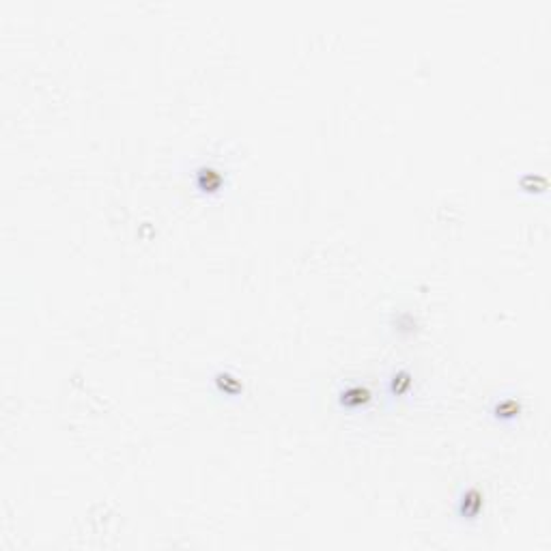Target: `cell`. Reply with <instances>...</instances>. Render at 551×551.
<instances>
[{
	"label": "cell",
	"instance_id": "1",
	"mask_svg": "<svg viewBox=\"0 0 551 551\" xmlns=\"http://www.w3.org/2000/svg\"><path fill=\"white\" fill-rule=\"evenodd\" d=\"M482 512H484V493L474 484L461 487V491L456 493V500H454L456 519L466 526H474L480 521Z\"/></svg>",
	"mask_w": 551,
	"mask_h": 551
},
{
	"label": "cell",
	"instance_id": "2",
	"mask_svg": "<svg viewBox=\"0 0 551 551\" xmlns=\"http://www.w3.org/2000/svg\"><path fill=\"white\" fill-rule=\"evenodd\" d=\"M521 410H524V405H521V398L519 396H512V394H500L493 398L491 407H489V416L498 422H512L519 418Z\"/></svg>",
	"mask_w": 551,
	"mask_h": 551
},
{
	"label": "cell",
	"instance_id": "3",
	"mask_svg": "<svg viewBox=\"0 0 551 551\" xmlns=\"http://www.w3.org/2000/svg\"><path fill=\"white\" fill-rule=\"evenodd\" d=\"M368 400H370V390L366 386H360V384L344 386L338 392V405L344 410H358V407H362V405H366Z\"/></svg>",
	"mask_w": 551,
	"mask_h": 551
},
{
	"label": "cell",
	"instance_id": "4",
	"mask_svg": "<svg viewBox=\"0 0 551 551\" xmlns=\"http://www.w3.org/2000/svg\"><path fill=\"white\" fill-rule=\"evenodd\" d=\"M196 186L202 192H216L222 188V172L211 168V166H200L196 168Z\"/></svg>",
	"mask_w": 551,
	"mask_h": 551
},
{
	"label": "cell",
	"instance_id": "5",
	"mask_svg": "<svg viewBox=\"0 0 551 551\" xmlns=\"http://www.w3.org/2000/svg\"><path fill=\"white\" fill-rule=\"evenodd\" d=\"M410 386H412V375H410V370H405V368H396V370L390 375V379H388V388H390V392H392L394 396H396V394H403Z\"/></svg>",
	"mask_w": 551,
	"mask_h": 551
},
{
	"label": "cell",
	"instance_id": "6",
	"mask_svg": "<svg viewBox=\"0 0 551 551\" xmlns=\"http://www.w3.org/2000/svg\"><path fill=\"white\" fill-rule=\"evenodd\" d=\"M216 386H218L222 392H226V394H235V392L242 390V384H239L237 377H233V375L226 372V370H220V372L216 375Z\"/></svg>",
	"mask_w": 551,
	"mask_h": 551
}]
</instances>
